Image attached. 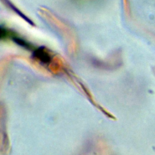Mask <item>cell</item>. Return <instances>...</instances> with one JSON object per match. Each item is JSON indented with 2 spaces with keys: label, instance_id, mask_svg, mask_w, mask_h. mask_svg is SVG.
I'll return each instance as SVG.
<instances>
[{
  "label": "cell",
  "instance_id": "1",
  "mask_svg": "<svg viewBox=\"0 0 155 155\" xmlns=\"http://www.w3.org/2000/svg\"><path fill=\"white\" fill-rule=\"evenodd\" d=\"M33 54L34 57L39 60L42 63L47 64L50 62V55L44 48H38L34 52Z\"/></svg>",
  "mask_w": 155,
  "mask_h": 155
}]
</instances>
